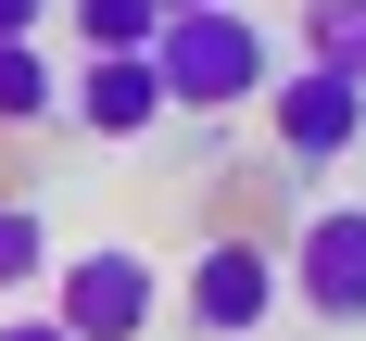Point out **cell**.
I'll use <instances>...</instances> for the list:
<instances>
[{"instance_id":"cell-1","label":"cell","mask_w":366,"mask_h":341,"mask_svg":"<svg viewBox=\"0 0 366 341\" xmlns=\"http://www.w3.org/2000/svg\"><path fill=\"white\" fill-rule=\"evenodd\" d=\"M152 76H164V114H240V102L278 89V38H265L240 0H215V13H164Z\"/></svg>"},{"instance_id":"cell-2","label":"cell","mask_w":366,"mask_h":341,"mask_svg":"<svg viewBox=\"0 0 366 341\" xmlns=\"http://www.w3.org/2000/svg\"><path fill=\"white\" fill-rule=\"evenodd\" d=\"M177 303H189V341H253L265 316L291 303V265H278V240H253V227H215V240L189 253Z\"/></svg>"},{"instance_id":"cell-3","label":"cell","mask_w":366,"mask_h":341,"mask_svg":"<svg viewBox=\"0 0 366 341\" xmlns=\"http://www.w3.org/2000/svg\"><path fill=\"white\" fill-rule=\"evenodd\" d=\"M51 316H64V341H152L164 278H152L139 240H89V253L51 265Z\"/></svg>"},{"instance_id":"cell-4","label":"cell","mask_w":366,"mask_h":341,"mask_svg":"<svg viewBox=\"0 0 366 341\" xmlns=\"http://www.w3.org/2000/svg\"><path fill=\"white\" fill-rule=\"evenodd\" d=\"M278 265H291V291H303L316 329H366V202H316Z\"/></svg>"},{"instance_id":"cell-5","label":"cell","mask_w":366,"mask_h":341,"mask_svg":"<svg viewBox=\"0 0 366 341\" xmlns=\"http://www.w3.org/2000/svg\"><path fill=\"white\" fill-rule=\"evenodd\" d=\"M265 127H278V152H291V164H341V152L366 139V89H354V76H329V64H278Z\"/></svg>"},{"instance_id":"cell-6","label":"cell","mask_w":366,"mask_h":341,"mask_svg":"<svg viewBox=\"0 0 366 341\" xmlns=\"http://www.w3.org/2000/svg\"><path fill=\"white\" fill-rule=\"evenodd\" d=\"M64 114L89 127V139H139V127H164V76H152V51H89L64 89Z\"/></svg>"},{"instance_id":"cell-7","label":"cell","mask_w":366,"mask_h":341,"mask_svg":"<svg viewBox=\"0 0 366 341\" xmlns=\"http://www.w3.org/2000/svg\"><path fill=\"white\" fill-rule=\"evenodd\" d=\"M51 265H64V253H51V227H38V202H26V189H0V303H13V291H38Z\"/></svg>"},{"instance_id":"cell-8","label":"cell","mask_w":366,"mask_h":341,"mask_svg":"<svg viewBox=\"0 0 366 341\" xmlns=\"http://www.w3.org/2000/svg\"><path fill=\"white\" fill-rule=\"evenodd\" d=\"M303 64H329L366 89V0H303Z\"/></svg>"},{"instance_id":"cell-9","label":"cell","mask_w":366,"mask_h":341,"mask_svg":"<svg viewBox=\"0 0 366 341\" xmlns=\"http://www.w3.org/2000/svg\"><path fill=\"white\" fill-rule=\"evenodd\" d=\"M51 102H64V76L38 64V38H0V127H38Z\"/></svg>"},{"instance_id":"cell-10","label":"cell","mask_w":366,"mask_h":341,"mask_svg":"<svg viewBox=\"0 0 366 341\" xmlns=\"http://www.w3.org/2000/svg\"><path fill=\"white\" fill-rule=\"evenodd\" d=\"M64 13H76L89 51H152L164 38V0H64Z\"/></svg>"},{"instance_id":"cell-11","label":"cell","mask_w":366,"mask_h":341,"mask_svg":"<svg viewBox=\"0 0 366 341\" xmlns=\"http://www.w3.org/2000/svg\"><path fill=\"white\" fill-rule=\"evenodd\" d=\"M0 341H64V316H51V303H26V316H0Z\"/></svg>"},{"instance_id":"cell-12","label":"cell","mask_w":366,"mask_h":341,"mask_svg":"<svg viewBox=\"0 0 366 341\" xmlns=\"http://www.w3.org/2000/svg\"><path fill=\"white\" fill-rule=\"evenodd\" d=\"M51 26V0H0V38H38Z\"/></svg>"},{"instance_id":"cell-13","label":"cell","mask_w":366,"mask_h":341,"mask_svg":"<svg viewBox=\"0 0 366 341\" xmlns=\"http://www.w3.org/2000/svg\"><path fill=\"white\" fill-rule=\"evenodd\" d=\"M164 13H215V0H164Z\"/></svg>"}]
</instances>
